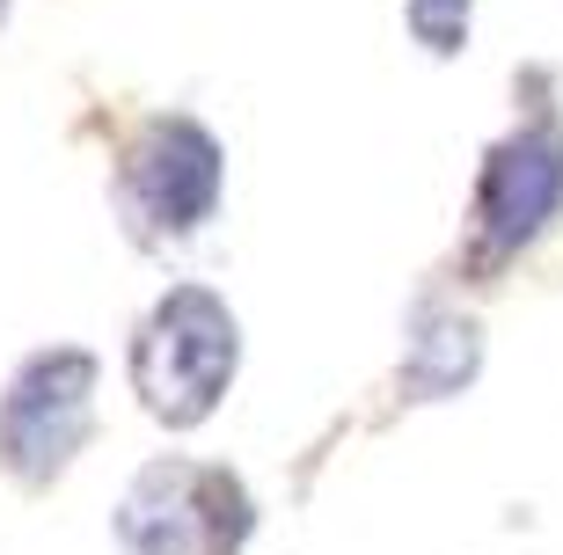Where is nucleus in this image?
I'll return each instance as SVG.
<instances>
[{
    "label": "nucleus",
    "instance_id": "1",
    "mask_svg": "<svg viewBox=\"0 0 563 555\" xmlns=\"http://www.w3.org/2000/svg\"><path fill=\"white\" fill-rule=\"evenodd\" d=\"M234 366H242V330L212 286H168L132 336V388H140L146 417L168 432L206 424L228 395Z\"/></svg>",
    "mask_w": 563,
    "mask_h": 555
},
{
    "label": "nucleus",
    "instance_id": "2",
    "mask_svg": "<svg viewBox=\"0 0 563 555\" xmlns=\"http://www.w3.org/2000/svg\"><path fill=\"white\" fill-rule=\"evenodd\" d=\"M250 490L206 460H146L118 497V548L125 555H234L250 541Z\"/></svg>",
    "mask_w": 563,
    "mask_h": 555
},
{
    "label": "nucleus",
    "instance_id": "3",
    "mask_svg": "<svg viewBox=\"0 0 563 555\" xmlns=\"http://www.w3.org/2000/svg\"><path fill=\"white\" fill-rule=\"evenodd\" d=\"M220 140L198 118H146L118 154V212L132 242L168 248L220 212Z\"/></svg>",
    "mask_w": 563,
    "mask_h": 555
},
{
    "label": "nucleus",
    "instance_id": "4",
    "mask_svg": "<svg viewBox=\"0 0 563 555\" xmlns=\"http://www.w3.org/2000/svg\"><path fill=\"white\" fill-rule=\"evenodd\" d=\"M96 432V358L74 344L30 351L0 395V468L44 490L74 468V453Z\"/></svg>",
    "mask_w": 563,
    "mask_h": 555
},
{
    "label": "nucleus",
    "instance_id": "5",
    "mask_svg": "<svg viewBox=\"0 0 563 555\" xmlns=\"http://www.w3.org/2000/svg\"><path fill=\"white\" fill-rule=\"evenodd\" d=\"M563 212V132L556 124H520L483 154L476 176V256L505 264Z\"/></svg>",
    "mask_w": 563,
    "mask_h": 555
},
{
    "label": "nucleus",
    "instance_id": "6",
    "mask_svg": "<svg viewBox=\"0 0 563 555\" xmlns=\"http://www.w3.org/2000/svg\"><path fill=\"white\" fill-rule=\"evenodd\" d=\"M483 366V330L461 308H418L410 344H402V395L410 402H446L476 380Z\"/></svg>",
    "mask_w": 563,
    "mask_h": 555
},
{
    "label": "nucleus",
    "instance_id": "7",
    "mask_svg": "<svg viewBox=\"0 0 563 555\" xmlns=\"http://www.w3.org/2000/svg\"><path fill=\"white\" fill-rule=\"evenodd\" d=\"M468 8L476 0H402V30L432 52V59H454L468 44Z\"/></svg>",
    "mask_w": 563,
    "mask_h": 555
},
{
    "label": "nucleus",
    "instance_id": "8",
    "mask_svg": "<svg viewBox=\"0 0 563 555\" xmlns=\"http://www.w3.org/2000/svg\"><path fill=\"white\" fill-rule=\"evenodd\" d=\"M0 22H8V0H0Z\"/></svg>",
    "mask_w": 563,
    "mask_h": 555
}]
</instances>
